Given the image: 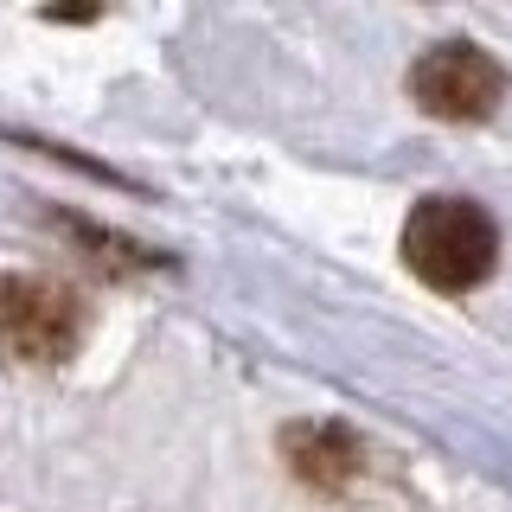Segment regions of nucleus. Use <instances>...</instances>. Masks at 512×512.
Instances as JSON below:
<instances>
[{"label": "nucleus", "instance_id": "f257e3e1", "mask_svg": "<svg viewBox=\"0 0 512 512\" xmlns=\"http://www.w3.org/2000/svg\"><path fill=\"white\" fill-rule=\"evenodd\" d=\"M493 256H500V231H493L487 205L461 199V192H436V199L410 205L404 218V263L442 295L493 276Z\"/></svg>", "mask_w": 512, "mask_h": 512}, {"label": "nucleus", "instance_id": "f03ea898", "mask_svg": "<svg viewBox=\"0 0 512 512\" xmlns=\"http://www.w3.org/2000/svg\"><path fill=\"white\" fill-rule=\"evenodd\" d=\"M84 301L77 288H64L52 276H7L0 282V346L13 359L32 365H58L84 346Z\"/></svg>", "mask_w": 512, "mask_h": 512}, {"label": "nucleus", "instance_id": "7ed1b4c3", "mask_svg": "<svg viewBox=\"0 0 512 512\" xmlns=\"http://www.w3.org/2000/svg\"><path fill=\"white\" fill-rule=\"evenodd\" d=\"M410 96L436 122H487L506 96V71L468 39H442L410 64Z\"/></svg>", "mask_w": 512, "mask_h": 512}, {"label": "nucleus", "instance_id": "20e7f679", "mask_svg": "<svg viewBox=\"0 0 512 512\" xmlns=\"http://www.w3.org/2000/svg\"><path fill=\"white\" fill-rule=\"evenodd\" d=\"M288 468H295L308 487H346L359 474V442L346 436L340 423H308V429H288Z\"/></svg>", "mask_w": 512, "mask_h": 512}]
</instances>
